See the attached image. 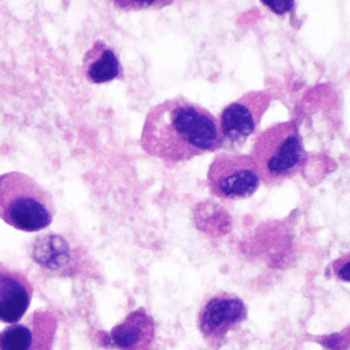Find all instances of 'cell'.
<instances>
[{"label": "cell", "instance_id": "6", "mask_svg": "<svg viewBox=\"0 0 350 350\" xmlns=\"http://www.w3.org/2000/svg\"><path fill=\"white\" fill-rule=\"evenodd\" d=\"M246 318L247 308L240 298L232 294H216L199 312V330L210 343L218 345Z\"/></svg>", "mask_w": 350, "mask_h": 350}, {"label": "cell", "instance_id": "8", "mask_svg": "<svg viewBox=\"0 0 350 350\" xmlns=\"http://www.w3.org/2000/svg\"><path fill=\"white\" fill-rule=\"evenodd\" d=\"M110 340L119 350H151L155 340L153 320L143 308L135 310L112 329Z\"/></svg>", "mask_w": 350, "mask_h": 350}, {"label": "cell", "instance_id": "11", "mask_svg": "<svg viewBox=\"0 0 350 350\" xmlns=\"http://www.w3.org/2000/svg\"><path fill=\"white\" fill-rule=\"evenodd\" d=\"M32 342V332L24 325H12L0 333V350H30Z\"/></svg>", "mask_w": 350, "mask_h": 350}, {"label": "cell", "instance_id": "7", "mask_svg": "<svg viewBox=\"0 0 350 350\" xmlns=\"http://www.w3.org/2000/svg\"><path fill=\"white\" fill-rule=\"evenodd\" d=\"M32 294V285L23 273L0 267V322L18 323L28 310Z\"/></svg>", "mask_w": 350, "mask_h": 350}, {"label": "cell", "instance_id": "4", "mask_svg": "<svg viewBox=\"0 0 350 350\" xmlns=\"http://www.w3.org/2000/svg\"><path fill=\"white\" fill-rule=\"evenodd\" d=\"M208 185L215 197L224 200L247 199L260 185V176L252 157L238 153L216 156L208 172Z\"/></svg>", "mask_w": 350, "mask_h": 350}, {"label": "cell", "instance_id": "5", "mask_svg": "<svg viewBox=\"0 0 350 350\" xmlns=\"http://www.w3.org/2000/svg\"><path fill=\"white\" fill-rule=\"evenodd\" d=\"M273 96L266 92H250L228 105L221 113L219 125L223 147H240L260 124Z\"/></svg>", "mask_w": 350, "mask_h": 350}, {"label": "cell", "instance_id": "9", "mask_svg": "<svg viewBox=\"0 0 350 350\" xmlns=\"http://www.w3.org/2000/svg\"><path fill=\"white\" fill-rule=\"evenodd\" d=\"M82 69L86 79L103 84L121 77L123 73L116 53L104 41L97 40L82 59Z\"/></svg>", "mask_w": 350, "mask_h": 350}, {"label": "cell", "instance_id": "10", "mask_svg": "<svg viewBox=\"0 0 350 350\" xmlns=\"http://www.w3.org/2000/svg\"><path fill=\"white\" fill-rule=\"evenodd\" d=\"M31 257L39 265L53 273H63L71 265L72 254L69 244L62 236L41 234L33 241Z\"/></svg>", "mask_w": 350, "mask_h": 350}, {"label": "cell", "instance_id": "2", "mask_svg": "<svg viewBox=\"0 0 350 350\" xmlns=\"http://www.w3.org/2000/svg\"><path fill=\"white\" fill-rule=\"evenodd\" d=\"M55 214L51 193L22 172L0 175V218L8 226L33 232L51 226Z\"/></svg>", "mask_w": 350, "mask_h": 350}, {"label": "cell", "instance_id": "3", "mask_svg": "<svg viewBox=\"0 0 350 350\" xmlns=\"http://www.w3.org/2000/svg\"><path fill=\"white\" fill-rule=\"evenodd\" d=\"M251 157L261 180L269 187L295 176L308 158L297 124L287 121L265 129L257 137Z\"/></svg>", "mask_w": 350, "mask_h": 350}, {"label": "cell", "instance_id": "1", "mask_svg": "<svg viewBox=\"0 0 350 350\" xmlns=\"http://www.w3.org/2000/svg\"><path fill=\"white\" fill-rule=\"evenodd\" d=\"M141 146L150 156L176 164L221 149L223 139L219 120L210 111L178 96L150 109Z\"/></svg>", "mask_w": 350, "mask_h": 350}, {"label": "cell", "instance_id": "12", "mask_svg": "<svg viewBox=\"0 0 350 350\" xmlns=\"http://www.w3.org/2000/svg\"><path fill=\"white\" fill-rule=\"evenodd\" d=\"M263 3L279 14L289 12L294 5V2L292 1H264Z\"/></svg>", "mask_w": 350, "mask_h": 350}]
</instances>
